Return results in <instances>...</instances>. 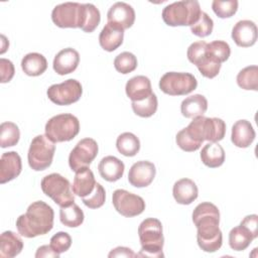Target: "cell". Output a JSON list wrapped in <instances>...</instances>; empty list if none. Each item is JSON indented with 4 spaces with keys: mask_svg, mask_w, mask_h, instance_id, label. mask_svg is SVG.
<instances>
[{
    "mask_svg": "<svg viewBox=\"0 0 258 258\" xmlns=\"http://www.w3.org/2000/svg\"><path fill=\"white\" fill-rule=\"evenodd\" d=\"M187 58L194 63L202 76L213 79L220 73L222 63L207 49V42L204 40L192 42L187 48Z\"/></svg>",
    "mask_w": 258,
    "mask_h": 258,
    "instance_id": "7",
    "label": "cell"
},
{
    "mask_svg": "<svg viewBox=\"0 0 258 258\" xmlns=\"http://www.w3.org/2000/svg\"><path fill=\"white\" fill-rule=\"evenodd\" d=\"M241 226L245 227L248 231H250L255 238L258 236V216L257 215H248L246 216L240 223Z\"/></svg>",
    "mask_w": 258,
    "mask_h": 258,
    "instance_id": "45",
    "label": "cell"
},
{
    "mask_svg": "<svg viewBox=\"0 0 258 258\" xmlns=\"http://www.w3.org/2000/svg\"><path fill=\"white\" fill-rule=\"evenodd\" d=\"M192 222L197 227L199 247L208 253L219 250L223 244L222 231L219 228L220 212L212 203H201L192 212Z\"/></svg>",
    "mask_w": 258,
    "mask_h": 258,
    "instance_id": "1",
    "label": "cell"
},
{
    "mask_svg": "<svg viewBox=\"0 0 258 258\" xmlns=\"http://www.w3.org/2000/svg\"><path fill=\"white\" fill-rule=\"evenodd\" d=\"M96 180L93 171L87 167H83L76 171L73 185H72V190L73 192L80 197V198H85L89 195L92 194L96 186Z\"/></svg>",
    "mask_w": 258,
    "mask_h": 258,
    "instance_id": "22",
    "label": "cell"
},
{
    "mask_svg": "<svg viewBox=\"0 0 258 258\" xmlns=\"http://www.w3.org/2000/svg\"><path fill=\"white\" fill-rule=\"evenodd\" d=\"M254 239L256 238L250 231L239 225L229 233V246L235 251H243L248 248Z\"/></svg>",
    "mask_w": 258,
    "mask_h": 258,
    "instance_id": "30",
    "label": "cell"
},
{
    "mask_svg": "<svg viewBox=\"0 0 258 258\" xmlns=\"http://www.w3.org/2000/svg\"><path fill=\"white\" fill-rule=\"evenodd\" d=\"M208 109V101L201 94L186 97L180 105V112L185 118H195L203 116Z\"/></svg>",
    "mask_w": 258,
    "mask_h": 258,
    "instance_id": "27",
    "label": "cell"
},
{
    "mask_svg": "<svg viewBox=\"0 0 258 258\" xmlns=\"http://www.w3.org/2000/svg\"><path fill=\"white\" fill-rule=\"evenodd\" d=\"M116 147L118 151L124 156L132 157L140 150V141L136 135L131 132H124L120 134L116 140Z\"/></svg>",
    "mask_w": 258,
    "mask_h": 258,
    "instance_id": "31",
    "label": "cell"
},
{
    "mask_svg": "<svg viewBox=\"0 0 258 258\" xmlns=\"http://www.w3.org/2000/svg\"><path fill=\"white\" fill-rule=\"evenodd\" d=\"M83 4L66 2L56 5L51 12L52 22L60 28H77L81 26Z\"/></svg>",
    "mask_w": 258,
    "mask_h": 258,
    "instance_id": "12",
    "label": "cell"
},
{
    "mask_svg": "<svg viewBox=\"0 0 258 258\" xmlns=\"http://www.w3.org/2000/svg\"><path fill=\"white\" fill-rule=\"evenodd\" d=\"M44 130L46 137L54 143L70 141L79 134L80 122L73 114H58L46 122Z\"/></svg>",
    "mask_w": 258,
    "mask_h": 258,
    "instance_id": "5",
    "label": "cell"
},
{
    "mask_svg": "<svg viewBox=\"0 0 258 258\" xmlns=\"http://www.w3.org/2000/svg\"><path fill=\"white\" fill-rule=\"evenodd\" d=\"M205 116H198L187 125V127L177 132L175 142L177 146L186 152H194L198 150L205 141L204 130Z\"/></svg>",
    "mask_w": 258,
    "mask_h": 258,
    "instance_id": "10",
    "label": "cell"
},
{
    "mask_svg": "<svg viewBox=\"0 0 258 258\" xmlns=\"http://www.w3.org/2000/svg\"><path fill=\"white\" fill-rule=\"evenodd\" d=\"M198 87V81L189 73L168 72L159 80V89L169 96H183Z\"/></svg>",
    "mask_w": 258,
    "mask_h": 258,
    "instance_id": "9",
    "label": "cell"
},
{
    "mask_svg": "<svg viewBox=\"0 0 258 258\" xmlns=\"http://www.w3.org/2000/svg\"><path fill=\"white\" fill-rule=\"evenodd\" d=\"M112 203L115 210L126 218L138 216L145 210V202L140 196L121 188L114 190Z\"/></svg>",
    "mask_w": 258,
    "mask_h": 258,
    "instance_id": "13",
    "label": "cell"
},
{
    "mask_svg": "<svg viewBox=\"0 0 258 258\" xmlns=\"http://www.w3.org/2000/svg\"><path fill=\"white\" fill-rule=\"evenodd\" d=\"M54 213L50 206L42 201L30 204L25 214L16 220L18 233L25 238H34L47 234L53 227Z\"/></svg>",
    "mask_w": 258,
    "mask_h": 258,
    "instance_id": "2",
    "label": "cell"
},
{
    "mask_svg": "<svg viewBox=\"0 0 258 258\" xmlns=\"http://www.w3.org/2000/svg\"><path fill=\"white\" fill-rule=\"evenodd\" d=\"M48 99L59 106H68L80 100L83 94V88L79 81L69 79L60 84L51 85L47 89Z\"/></svg>",
    "mask_w": 258,
    "mask_h": 258,
    "instance_id": "11",
    "label": "cell"
},
{
    "mask_svg": "<svg viewBox=\"0 0 258 258\" xmlns=\"http://www.w3.org/2000/svg\"><path fill=\"white\" fill-rule=\"evenodd\" d=\"M207 49L221 63L226 61L231 54L230 45L224 40H214L210 43H207Z\"/></svg>",
    "mask_w": 258,
    "mask_h": 258,
    "instance_id": "41",
    "label": "cell"
},
{
    "mask_svg": "<svg viewBox=\"0 0 258 258\" xmlns=\"http://www.w3.org/2000/svg\"><path fill=\"white\" fill-rule=\"evenodd\" d=\"M107 20L108 23L125 30L133 25L135 21V11L128 3L116 2L108 10Z\"/></svg>",
    "mask_w": 258,
    "mask_h": 258,
    "instance_id": "15",
    "label": "cell"
},
{
    "mask_svg": "<svg viewBox=\"0 0 258 258\" xmlns=\"http://www.w3.org/2000/svg\"><path fill=\"white\" fill-rule=\"evenodd\" d=\"M35 257L36 258H42V257H45V258H49V257H52V258H58L59 257V253L55 252L52 247L50 245H43V246H40L36 252H35Z\"/></svg>",
    "mask_w": 258,
    "mask_h": 258,
    "instance_id": "46",
    "label": "cell"
},
{
    "mask_svg": "<svg viewBox=\"0 0 258 258\" xmlns=\"http://www.w3.org/2000/svg\"><path fill=\"white\" fill-rule=\"evenodd\" d=\"M101 21L99 9L92 3L83 4L82 22L80 28L85 32H93Z\"/></svg>",
    "mask_w": 258,
    "mask_h": 258,
    "instance_id": "34",
    "label": "cell"
},
{
    "mask_svg": "<svg viewBox=\"0 0 258 258\" xmlns=\"http://www.w3.org/2000/svg\"><path fill=\"white\" fill-rule=\"evenodd\" d=\"M80 62L79 52L72 47H67L59 50L52 62V68L54 72L60 76L69 75L76 71Z\"/></svg>",
    "mask_w": 258,
    "mask_h": 258,
    "instance_id": "19",
    "label": "cell"
},
{
    "mask_svg": "<svg viewBox=\"0 0 258 258\" xmlns=\"http://www.w3.org/2000/svg\"><path fill=\"white\" fill-rule=\"evenodd\" d=\"M55 152V145L46 135L35 136L29 146L27 159L30 168L41 171L50 166Z\"/></svg>",
    "mask_w": 258,
    "mask_h": 258,
    "instance_id": "8",
    "label": "cell"
},
{
    "mask_svg": "<svg viewBox=\"0 0 258 258\" xmlns=\"http://www.w3.org/2000/svg\"><path fill=\"white\" fill-rule=\"evenodd\" d=\"M82 200L86 207L90 209H99L104 205L106 200L105 188L99 182H97L92 194L85 198H82Z\"/></svg>",
    "mask_w": 258,
    "mask_h": 258,
    "instance_id": "42",
    "label": "cell"
},
{
    "mask_svg": "<svg viewBox=\"0 0 258 258\" xmlns=\"http://www.w3.org/2000/svg\"><path fill=\"white\" fill-rule=\"evenodd\" d=\"M158 102L157 97L154 93H152L148 98L142 100V101H135L132 102L131 107L133 112L142 118H148L155 114L157 110Z\"/></svg>",
    "mask_w": 258,
    "mask_h": 258,
    "instance_id": "37",
    "label": "cell"
},
{
    "mask_svg": "<svg viewBox=\"0 0 258 258\" xmlns=\"http://www.w3.org/2000/svg\"><path fill=\"white\" fill-rule=\"evenodd\" d=\"M20 131L13 122H3L0 125V145L2 148L11 147L18 143Z\"/></svg>",
    "mask_w": 258,
    "mask_h": 258,
    "instance_id": "36",
    "label": "cell"
},
{
    "mask_svg": "<svg viewBox=\"0 0 258 258\" xmlns=\"http://www.w3.org/2000/svg\"><path fill=\"white\" fill-rule=\"evenodd\" d=\"M202 162L211 168L221 166L225 161L224 148L218 142H210L206 144L201 151Z\"/></svg>",
    "mask_w": 258,
    "mask_h": 258,
    "instance_id": "28",
    "label": "cell"
},
{
    "mask_svg": "<svg viewBox=\"0 0 258 258\" xmlns=\"http://www.w3.org/2000/svg\"><path fill=\"white\" fill-rule=\"evenodd\" d=\"M0 72H1V83H8L12 80L15 70L11 60L6 58H0Z\"/></svg>",
    "mask_w": 258,
    "mask_h": 258,
    "instance_id": "44",
    "label": "cell"
},
{
    "mask_svg": "<svg viewBox=\"0 0 258 258\" xmlns=\"http://www.w3.org/2000/svg\"><path fill=\"white\" fill-rule=\"evenodd\" d=\"M214 28V21L213 19L204 11L201 12L199 19L190 26V31L199 36V37H206L210 35Z\"/></svg>",
    "mask_w": 258,
    "mask_h": 258,
    "instance_id": "39",
    "label": "cell"
},
{
    "mask_svg": "<svg viewBox=\"0 0 258 258\" xmlns=\"http://www.w3.org/2000/svg\"><path fill=\"white\" fill-rule=\"evenodd\" d=\"M205 140L210 142L221 141L226 134V123L220 118L205 117Z\"/></svg>",
    "mask_w": 258,
    "mask_h": 258,
    "instance_id": "33",
    "label": "cell"
},
{
    "mask_svg": "<svg viewBox=\"0 0 258 258\" xmlns=\"http://www.w3.org/2000/svg\"><path fill=\"white\" fill-rule=\"evenodd\" d=\"M237 84L243 90H258V67L249 66L242 69L237 75Z\"/></svg>",
    "mask_w": 258,
    "mask_h": 258,
    "instance_id": "35",
    "label": "cell"
},
{
    "mask_svg": "<svg viewBox=\"0 0 258 258\" xmlns=\"http://www.w3.org/2000/svg\"><path fill=\"white\" fill-rule=\"evenodd\" d=\"M255 136V130L249 121L242 119L234 123L231 133V141L235 146L246 148L252 144Z\"/></svg>",
    "mask_w": 258,
    "mask_h": 258,
    "instance_id": "20",
    "label": "cell"
},
{
    "mask_svg": "<svg viewBox=\"0 0 258 258\" xmlns=\"http://www.w3.org/2000/svg\"><path fill=\"white\" fill-rule=\"evenodd\" d=\"M22 170L21 157L16 151L4 152L0 158V183L16 178Z\"/></svg>",
    "mask_w": 258,
    "mask_h": 258,
    "instance_id": "18",
    "label": "cell"
},
{
    "mask_svg": "<svg viewBox=\"0 0 258 258\" xmlns=\"http://www.w3.org/2000/svg\"><path fill=\"white\" fill-rule=\"evenodd\" d=\"M72 238L67 232H57L50 238V246L57 253H63L70 249Z\"/></svg>",
    "mask_w": 258,
    "mask_h": 258,
    "instance_id": "43",
    "label": "cell"
},
{
    "mask_svg": "<svg viewBox=\"0 0 258 258\" xmlns=\"http://www.w3.org/2000/svg\"><path fill=\"white\" fill-rule=\"evenodd\" d=\"M98 144L93 138L80 140L69 156V165L73 171H78L83 167L89 166L98 154Z\"/></svg>",
    "mask_w": 258,
    "mask_h": 258,
    "instance_id": "14",
    "label": "cell"
},
{
    "mask_svg": "<svg viewBox=\"0 0 258 258\" xmlns=\"http://www.w3.org/2000/svg\"><path fill=\"white\" fill-rule=\"evenodd\" d=\"M212 9L220 18H229L233 16L238 10L237 0H214L212 2Z\"/></svg>",
    "mask_w": 258,
    "mask_h": 258,
    "instance_id": "40",
    "label": "cell"
},
{
    "mask_svg": "<svg viewBox=\"0 0 258 258\" xmlns=\"http://www.w3.org/2000/svg\"><path fill=\"white\" fill-rule=\"evenodd\" d=\"M40 186L43 194L60 208L75 203V196L69 179L59 173L54 172L45 175L41 179Z\"/></svg>",
    "mask_w": 258,
    "mask_h": 258,
    "instance_id": "6",
    "label": "cell"
},
{
    "mask_svg": "<svg viewBox=\"0 0 258 258\" xmlns=\"http://www.w3.org/2000/svg\"><path fill=\"white\" fill-rule=\"evenodd\" d=\"M124 169L125 165L123 161L112 155L103 157L98 165L101 177L110 182L119 180L124 174Z\"/></svg>",
    "mask_w": 258,
    "mask_h": 258,
    "instance_id": "23",
    "label": "cell"
},
{
    "mask_svg": "<svg viewBox=\"0 0 258 258\" xmlns=\"http://www.w3.org/2000/svg\"><path fill=\"white\" fill-rule=\"evenodd\" d=\"M23 249L22 239L12 231H6L0 237V257L12 258Z\"/></svg>",
    "mask_w": 258,
    "mask_h": 258,
    "instance_id": "26",
    "label": "cell"
},
{
    "mask_svg": "<svg viewBox=\"0 0 258 258\" xmlns=\"http://www.w3.org/2000/svg\"><path fill=\"white\" fill-rule=\"evenodd\" d=\"M114 67L115 70L120 74H129L137 68V58L129 51L121 52L115 57Z\"/></svg>",
    "mask_w": 258,
    "mask_h": 258,
    "instance_id": "38",
    "label": "cell"
},
{
    "mask_svg": "<svg viewBox=\"0 0 258 258\" xmlns=\"http://www.w3.org/2000/svg\"><path fill=\"white\" fill-rule=\"evenodd\" d=\"M127 97L132 101H142L152 94L150 80L145 76L131 78L125 86Z\"/></svg>",
    "mask_w": 258,
    "mask_h": 258,
    "instance_id": "21",
    "label": "cell"
},
{
    "mask_svg": "<svg viewBox=\"0 0 258 258\" xmlns=\"http://www.w3.org/2000/svg\"><path fill=\"white\" fill-rule=\"evenodd\" d=\"M138 236L141 250L137 257H163L162 252L164 238L162 234L161 222L155 218L143 220L138 227Z\"/></svg>",
    "mask_w": 258,
    "mask_h": 258,
    "instance_id": "3",
    "label": "cell"
},
{
    "mask_svg": "<svg viewBox=\"0 0 258 258\" xmlns=\"http://www.w3.org/2000/svg\"><path fill=\"white\" fill-rule=\"evenodd\" d=\"M200 3L196 0H182L165 6L162 19L168 26H191L201 14Z\"/></svg>",
    "mask_w": 258,
    "mask_h": 258,
    "instance_id": "4",
    "label": "cell"
},
{
    "mask_svg": "<svg viewBox=\"0 0 258 258\" xmlns=\"http://www.w3.org/2000/svg\"><path fill=\"white\" fill-rule=\"evenodd\" d=\"M172 195L177 204L189 205L197 200L199 189L194 180L189 178H181L174 182Z\"/></svg>",
    "mask_w": 258,
    "mask_h": 258,
    "instance_id": "24",
    "label": "cell"
},
{
    "mask_svg": "<svg viewBox=\"0 0 258 258\" xmlns=\"http://www.w3.org/2000/svg\"><path fill=\"white\" fill-rule=\"evenodd\" d=\"M108 256L109 257H137V254H135L130 248L117 247L113 249Z\"/></svg>",
    "mask_w": 258,
    "mask_h": 258,
    "instance_id": "47",
    "label": "cell"
},
{
    "mask_svg": "<svg viewBox=\"0 0 258 258\" xmlns=\"http://www.w3.org/2000/svg\"><path fill=\"white\" fill-rule=\"evenodd\" d=\"M257 26L251 20H240L232 29V38L240 47H249L257 40Z\"/></svg>",
    "mask_w": 258,
    "mask_h": 258,
    "instance_id": "17",
    "label": "cell"
},
{
    "mask_svg": "<svg viewBox=\"0 0 258 258\" xmlns=\"http://www.w3.org/2000/svg\"><path fill=\"white\" fill-rule=\"evenodd\" d=\"M156 174L155 165L147 160L135 162L129 169L128 181L135 187H146L154 179Z\"/></svg>",
    "mask_w": 258,
    "mask_h": 258,
    "instance_id": "16",
    "label": "cell"
},
{
    "mask_svg": "<svg viewBox=\"0 0 258 258\" xmlns=\"http://www.w3.org/2000/svg\"><path fill=\"white\" fill-rule=\"evenodd\" d=\"M84 219V212L76 203L68 207H61L59 210V220L67 227L77 228L83 224Z\"/></svg>",
    "mask_w": 258,
    "mask_h": 258,
    "instance_id": "32",
    "label": "cell"
},
{
    "mask_svg": "<svg viewBox=\"0 0 258 258\" xmlns=\"http://www.w3.org/2000/svg\"><path fill=\"white\" fill-rule=\"evenodd\" d=\"M124 39V30L107 22L99 35V43L106 51H114L122 43Z\"/></svg>",
    "mask_w": 258,
    "mask_h": 258,
    "instance_id": "25",
    "label": "cell"
},
{
    "mask_svg": "<svg viewBox=\"0 0 258 258\" xmlns=\"http://www.w3.org/2000/svg\"><path fill=\"white\" fill-rule=\"evenodd\" d=\"M21 69L27 76L37 77L42 75L47 69L46 58L38 52H30L23 56Z\"/></svg>",
    "mask_w": 258,
    "mask_h": 258,
    "instance_id": "29",
    "label": "cell"
}]
</instances>
